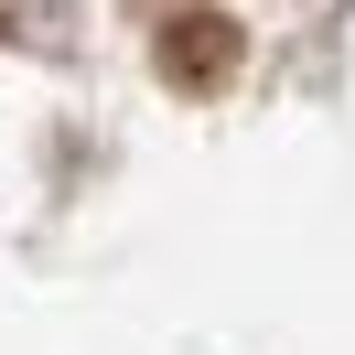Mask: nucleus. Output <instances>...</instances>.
<instances>
[{"mask_svg": "<svg viewBox=\"0 0 355 355\" xmlns=\"http://www.w3.org/2000/svg\"><path fill=\"white\" fill-rule=\"evenodd\" d=\"M162 65H173V87H216V76L237 65V22H216V11H183V22L162 33Z\"/></svg>", "mask_w": 355, "mask_h": 355, "instance_id": "1", "label": "nucleus"}]
</instances>
